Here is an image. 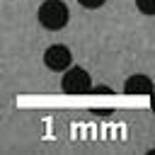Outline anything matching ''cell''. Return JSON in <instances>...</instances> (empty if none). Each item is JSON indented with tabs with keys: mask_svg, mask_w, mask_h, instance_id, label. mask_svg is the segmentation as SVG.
I'll return each mask as SVG.
<instances>
[{
	"mask_svg": "<svg viewBox=\"0 0 155 155\" xmlns=\"http://www.w3.org/2000/svg\"><path fill=\"white\" fill-rule=\"evenodd\" d=\"M82 7H87V10H97V7H102L107 0H78Z\"/></svg>",
	"mask_w": 155,
	"mask_h": 155,
	"instance_id": "8992f818",
	"label": "cell"
},
{
	"mask_svg": "<svg viewBox=\"0 0 155 155\" xmlns=\"http://www.w3.org/2000/svg\"><path fill=\"white\" fill-rule=\"evenodd\" d=\"M68 17H70V12H68V5L63 0H46L39 7V22L44 29L58 31L68 24Z\"/></svg>",
	"mask_w": 155,
	"mask_h": 155,
	"instance_id": "6da1fadb",
	"label": "cell"
},
{
	"mask_svg": "<svg viewBox=\"0 0 155 155\" xmlns=\"http://www.w3.org/2000/svg\"><path fill=\"white\" fill-rule=\"evenodd\" d=\"M136 7L143 15H155V0H136Z\"/></svg>",
	"mask_w": 155,
	"mask_h": 155,
	"instance_id": "5b68a950",
	"label": "cell"
},
{
	"mask_svg": "<svg viewBox=\"0 0 155 155\" xmlns=\"http://www.w3.org/2000/svg\"><path fill=\"white\" fill-rule=\"evenodd\" d=\"M153 92H155L153 90V80L148 75L136 73L124 82V94H128V97H150Z\"/></svg>",
	"mask_w": 155,
	"mask_h": 155,
	"instance_id": "277c9868",
	"label": "cell"
},
{
	"mask_svg": "<svg viewBox=\"0 0 155 155\" xmlns=\"http://www.w3.org/2000/svg\"><path fill=\"white\" fill-rule=\"evenodd\" d=\"M61 85H63L65 94H90L92 92V80L85 68H68Z\"/></svg>",
	"mask_w": 155,
	"mask_h": 155,
	"instance_id": "7a4b0ae2",
	"label": "cell"
},
{
	"mask_svg": "<svg viewBox=\"0 0 155 155\" xmlns=\"http://www.w3.org/2000/svg\"><path fill=\"white\" fill-rule=\"evenodd\" d=\"M44 63H46V68H48V70L63 73V70H68V68H70V63H73V53H70V48H68V46L53 44V46H48V48L44 51Z\"/></svg>",
	"mask_w": 155,
	"mask_h": 155,
	"instance_id": "3957f363",
	"label": "cell"
},
{
	"mask_svg": "<svg viewBox=\"0 0 155 155\" xmlns=\"http://www.w3.org/2000/svg\"><path fill=\"white\" fill-rule=\"evenodd\" d=\"M150 107H153V111H155V92L150 94Z\"/></svg>",
	"mask_w": 155,
	"mask_h": 155,
	"instance_id": "52a82bcc",
	"label": "cell"
}]
</instances>
